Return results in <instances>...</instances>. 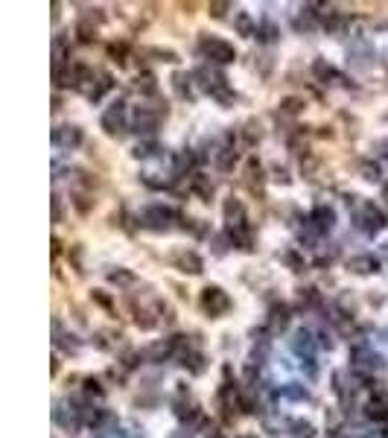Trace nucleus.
Here are the masks:
<instances>
[{
    "mask_svg": "<svg viewBox=\"0 0 388 438\" xmlns=\"http://www.w3.org/2000/svg\"><path fill=\"white\" fill-rule=\"evenodd\" d=\"M289 429H292V435L295 438H312V424L309 421H301V418H295V421H289Z\"/></svg>",
    "mask_w": 388,
    "mask_h": 438,
    "instance_id": "nucleus-22",
    "label": "nucleus"
},
{
    "mask_svg": "<svg viewBox=\"0 0 388 438\" xmlns=\"http://www.w3.org/2000/svg\"><path fill=\"white\" fill-rule=\"evenodd\" d=\"M312 77H315V82L327 85V82L338 79V73H336V67H333L327 59H315V62H312Z\"/></svg>",
    "mask_w": 388,
    "mask_h": 438,
    "instance_id": "nucleus-17",
    "label": "nucleus"
},
{
    "mask_svg": "<svg viewBox=\"0 0 388 438\" xmlns=\"http://www.w3.org/2000/svg\"><path fill=\"white\" fill-rule=\"evenodd\" d=\"M292 348H295V354H298L301 359L312 362V354H315V348H319V342H315V336H312L309 330H295Z\"/></svg>",
    "mask_w": 388,
    "mask_h": 438,
    "instance_id": "nucleus-10",
    "label": "nucleus"
},
{
    "mask_svg": "<svg viewBox=\"0 0 388 438\" xmlns=\"http://www.w3.org/2000/svg\"><path fill=\"white\" fill-rule=\"evenodd\" d=\"M108 281H111V283H117V286H132V283L137 281V275H135V272H129V269H123V266H120L117 272H108Z\"/></svg>",
    "mask_w": 388,
    "mask_h": 438,
    "instance_id": "nucleus-21",
    "label": "nucleus"
},
{
    "mask_svg": "<svg viewBox=\"0 0 388 438\" xmlns=\"http://www.w3.org/2000/svg\"><path fill=\"white\" fill-rule=\"evenodd\" d=\"M365 298H368V304H371V307H382L388 296H385V289L380 286V289H368V296H365Z\"/></svg>",
    "mask_w": 388,
    "mask_h": 438,
    "instance_id": "nucleus-26",
    "label": "nucleus"
},
{
    "mask_svg": "<svg viewBox=\"0 0 388 438\" xmlns=\"http://www.w3.org/2000/svg\"><path fill=\"white\" fill-rule=\"evenodd\" d=\"M234 27L239 35H257V23L251 18V12H236L234 15Z\"/></svg>",
    "mask_w": 388,
    "mask_h": 438,
    "instance_id": "nucleus-18",
    "label": "nucleus"
},
{
    "mask_svg": "<svg viewBox=\"0 0 388 438\" xmlns=\"http://www.w3.org/2000/svg\"><path fill=\"white\" fill-rule=\"evenodd\" d=\"M193 88H196V79L187 70H176L173 73V91L178 100H193Z\"/></svg>",
    "mask_w": 388,
    "mask_h": 438,
    "instance_id": "nucleus-13",
    "label": "nucleus"
},
{
    "mask_svg": "<svg viewBox=\"0 0 388 438\" xmlns=\"http://www.w3.org/2000/svg\"><path fill=\"white\" fill-rule=\"evenodd\" d=\"M169 263H173V269L184 272V275H202L205 272V260L187 246H181L169 254Z\"/></svg>",
    "mask_w": 388,
    "mask_h": 438,
    "instance_id": "nucleus-6",
    "label": "nucleus"
},
{
    "mask_svg": "<svg viewBox=\"0 0 388 438\" xmlns=\"http://www.w3.org/2000/svg\"><path fill=\"white\" fill-rule=\"evenodd\" d=\"M289 327V307L286 304H275L269 310V333H283Z\"/></svg>",
    "mask_w": 388,
    "mask_h": 438,
    "instance_id": "nucleus-15",
    "label": "nucleus"
},
{
    "mask_svg": "<svg viewBox=\"0 0 388 438\" xmlns=\"http://www.w3.org/2000/svg\"><path fill=\"white\" fill-rule=\"evenodd\" d=\"M199 53L205 56V59H210L213 64H228V62H234L236 59V50H234V44L228 41V38H222V35H202L199 38Z\"/></svg>",
    "mask_w": 388,
    "mask_h": 438,
    "instance_id": "nucleus-1",
    "label": "nucleus"
},
{
    "mask_svg": "<svg viewBox=\"0 0 388 438\" xmlns=\"http://www.w3.org/2000/svg\"><path fill=\"white\" fill-rule=\"evenodd\" d=\"M126 53H129V47H126L123 41H120V44L114 41V44L108 47V56H111L114 62H126Z\"/></svg>",
    "mask_w": 388,
    "mask_h": 438,
    "instance_id": "nucleus-24",
    "label": "nucleus"
},
{
    "mask_svg": "<svg viewBox=\"0 0 388 438\" xmlns=\"http://www.w3.org/2000/svg\"><path fill=\"white\" fill-rule=\"evenodd\" d=\"M190 190L196 193V196H202V199H210L213 193H216V184H213L210 176H205V173H193V176H190Z\"/></svg>",
    "mask_w": 388,
    "mask_h": 438,
    "instance_id": "nucleus-16",
    "label": "nucleus"
},
{
    "mask_svg": "<svg viewBox=\"0 0 388 438\" xmlns=\"http://www.w3.org/2000/svg\"><path fill=\"white\" fill-rule=\"evenodd\" d=\"M353 228L362 234H380L385 228V213L374 202H359L353 208Z\"/></svg>",
    "mask_w": 388,
    "mask_h": 438,
    "instance_id": "nucleus-3",
    "label": "nucleus"
},
{
    "mask_svg": "<svg viewBox=\"0 0 388 438\" xmlns=\"http://www.w3.org/2000/svg\"><path fill=\"white\" fill-rule=\"evenodd\" d=\"M91 301L96 304V307H103L105 313H117V304H114V298H111V292H105V289H91Z\"/></svg>",
    "mask_w": 388,
    "mask_h": 438,
    "instance_id": "nucleus-19",
    "label": "nucleus"
},
{
    "mask_svg": "<svg viewBox=\"0 0 388 438\" xmlns=\"http://www.w3.org/2000/svg\"><path fill=\"white\" fill-rule=\"evenodd\" d=\"M126 103L123 100H114L108 108H105V114H103V120H100V126L105 129V135H111V137H123L126 135Z\"/></svg>",
    "mask_w": 388,
    "mask_h": 438,
    "instance_id": "nucleus-5",
    "label": "nucleus"
},
{
    "mask_svg": "<svg viewBox=\"0 0 388 438\" xmlns=\"http://www.w3.org/2000/svg\"><path fill=\"white\" fill-rule=\"evenodd\" d=\"M231 9H234L231 4H207V15H210V18H216V21L225 18Z\"/></svg>",
    "mask_w": 388,
    "mask_h": 438,
    "instance_id": "nucleus-25",
    "label": "nucleus"
},
{
    "mask_svg": "<svg viewBox=\"0 0 388 438\" xmlns=\"http://www.w3.org/2000/svg\"><path fill=\"white\" fill-rule=\"evenodd\" d=\"M280 263H283V266H289V269H292V272H304V269H307L304 257H301L295 249H286V252L280 254Z\"/></svg>",
    "mask_w": 388,
    "mask_h": 438,
    "instance_id": "nucleus-20",
    "label": "nucleus"
},
{
    "mask_svg": "<svg viewBox=\"0 0 388 438\" xmlns=\"http://www.w3.org/2000/svg\"><path fill=\"white\" fill-rule=\"evenodd\" d=\"M345 266L350 275H377L380 272V260L374 254H353V257H348Z\"/></svg>",
    "mask_w": 388,
    "mask_h": 438,
    "instance_id": "nucleus-8",
    "label": "nucleus"
},
{
    "mask_svg": "<svg viewBox=\"0 0 388 438\" xmlns=\"http://www.w3.org/2000/svg\"><path fill=\"white\" fill-rule=\"evenodd\" d=\"M242 184H246L251 193H260L263 184H266V169H263L254 158L246 161V169H242Z\"/></svg>",
    "mask_w": 388,
    "mask_h": 438,
    "instance_id": "nucleus-9",
    "label": "nucleus"
},
{
    "mask_svg": "<svg viewBox=\"0 0 388 438\" xmlns=\"http://www.w3.org/2000/svg\"><path fill=\"white\" fill-rule=\"evenodd\" d=\"M359 176L365 181H380V167L371 161H359Z\"/></svg>",
    "mask_w": 388,
    "mask_h": 438,
    "instance_id": "nucleus-23",
    "label": "nucleus"
},
{
    "mask_svg": "<svg viewBox=\"0 0 388 438\" xmlns=\"http://www.w3.org/2000/svg\"><path fill=\"white\" fill-rule=\"evenodd\" d=\"M239 137H242V143H246V146H254V143H260V140L266 137V126H263V120H260V117H249L246 123H242V132H239Z\"/></svg>",
    "mask_w": 388,
    "mask_h": 438,
    "instance_id": "nucleus-12",
    "label": "nucleus"
},
{
    "mask_svg": "<svg viewBox=\"0 0 388 438\" xmlns=\"http://www.w3.org/2000/svg\"><path fill=\"white\" fill-rule=\"evenodd\" d=\"M199 307H202L205 315H210V319H219V315H225L231 310V296L222 286L207 283L202 289V296H199Z\"/></svg>",
    "mask_w": 388,
    "mask_h": 438,
    "instance_id": "nucleus-4",
    "label": "nucleus"
},
{
    "mask_svg": "<svg viewBox=\"0 0 388 438\" xmlns=\"http://www.w3.org/2000/svg\"><path fill=\"white\" fill-rule=\"evenodd\" d=\"M222 216L228 223V231H236V228H246L249 225V213H246V205H242L239 196H228L222 202Z\"/></svg>",
    "mask_w": 388,
    "mask_h": 438,
    "instance_id": "nucleus-7",
    "label": "nucleus"
},
{
    "mask_svg": "<svg viewBox=\"0 0 388 438\" xmlns=\"http://www.w3.org/2000/svg\"><path fill=\"white\" fill-rule=\"evenodd\" d=\"M53 143L56 146H70V150H76L82 143V129L79 126H56L53 129Z\"/></svg>",
    "mask_w": 388,
    "mask_h": 438,
    "instance_id": "nucleus-11",
    "label": "nucleus"
},
{
    "mask_svg": "<svg viewBox=\"0 0 388 438\" xmlns=\"http://www.w3.org/2000/svg\"><path fill=\"white\" fill-rule=\"evenodd\" d=\"M70 205L76 208L79 216H88L93 208H96V196H93V190H74L70 193Z\"/></svg>",
    "mask_w": 388,
    "mask_h": 438,
    "instance_id": "nucleus-14",
    "label": "nucleus"
},
{
    "mask_svg": "<svg viewBox=\"0 0 388 438\" xmlns=\"http://www.w3.org/2000/svg\"><path fill=\"white\" fill-rule=\"evenodd\" d=\"M173 219H176V210L166 208V205H147L137 216V225L147 228V231H155V234H164L173 228Z\"/></svg>",
    "mask_w": 388,
    "mask_h": 438,
    "instance_id": "nucleus-2",
    "label": "nucleus"
}]
</instances>
